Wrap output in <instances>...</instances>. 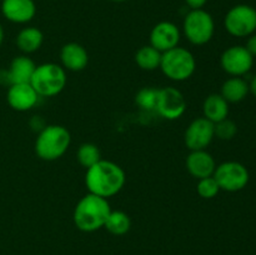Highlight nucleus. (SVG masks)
I'll return each mask as SVG.
<instances>
[{"mask_svg": "<svg viewBox=\"0 0 256 255\" xmlns=\"http://www.w3.org/2000/svg\"><path fill=\"white\" fill-rule=\"evenodd\" d=\"M160 69L170 80L184 82L195 72L196 62L190 50L176 46L162 52Z\"/></svg>", "mask_w": 256, "mask_h": 255, "instance_id": "nucleus-5", "label": "nucleus"}, {"mask_svg": "<svg viewBox=\"0 0 256 255\" xmlns=\"http://www.w3.org/2000/svg\"><path fill=\"white\" fill-rule=\"evenodd\" d=\"M249 92L250 86L246 80L242 79V76H232L224 82L220 95L229 104L230 102L235 104V102H242Z\"/></svg>", "mask_w": 256, "mask_h": 255, "instance_id": "nucleus-18", "label": "nucleus"}, {"mask_svg": "<svg viewBox=\"0 0 256 255\" xmlns=\"http://www.w3.org/2000/svg\"><path fill=\"white\" fill-rule=\"evenodd\" d=\"M216 168L214 158L206 150H194L186 158V169L196 179L212 176Z\"/></svg>", "mask_w": 256, "mask_h": 255, "instance_id": "nucleus-15", "label": "nucleus"}, {"mask_svg": "<svg viewBox=\"0 0 256 255\" xmlns=\"http://www.w3.org/2000/svg\"><path fill=\"white\" fill-rule=\"evenodd\" d=\"M66 80L64 68L54 62H45L35 68L30 84L39 96L52 98L64 90Z\"/></svg>", "mask_w": 256, "mask_h": 255, "instance_id": "nucleus-4", "label": "nucleus"}, {"mask_svg": "<svg viewBox=\"0 0 256 255\" xmlns=\"http://www.w3.org/2000/svg\"><path fill=\"white\" fill-rule=\"evenodd\" d=\"M186 110V102L180 90L172 86H165L158 90L155 112L168 120H176Z\"/></svg>", "mask_w": 256, "mask_h": 255, "instance_id": "nucleus-9", "label": "nucleus"}, {"mask_svg": "<svg viewBox=\"0 0 256 255\" xmlns=\"http://www.w3.org/2000/svg\"><path fill=\"white\" fill-rule=\"evenodd\" d=\"M112 208L105 198L89 192L79 200L74 209L75 226L84 232H92L104 228Z\"/></svg>", "mask_w": 256, "mask_h": 255, "instance_id": "nucleus-2", "label": "nucleus"}, {"mask_svg": "<svg viewBox=\"0 0 256 255\" xmlns=\"http://www.w3.org/2000/svg\"><path fill=\"white\" fill-rule=\"evenodd\" d=\"M70 142L72 136L66 128L62 125H45L35 142V152L40 159L52 162L66 152Z\"/></svg>", "mask_w": 256, "mask_h": 255, "instance_id": "nucleus-3", "label": "nucleus"}, {"mask_svg": "<svg viewBox=\"0 0 256 255\" xmlns=\"http://www.w3.org/2000/svg\"><path fill=\"white\" fill-rule=\"evenodd\" d=\"M112 2H125V0H112Z\"/></svg>", "mask_w": 256, "mask_h": 255, "instance_id": "nucleus-31", "label": "nucleus"}, {"mask_svg": "<svg viewBox=\"0 0 256 255\" xmlns=\"http://www.w3.org/2000/svg\"><path fill=\"white\" fill-rule=\"evenodd\" d=\"M60 60L62 68L70 72H82L89 62L86 49L78 42H68L62 48Z\"/></svg>", "mask_w": 256, "mask_h": 255, "instance_id": "nucleus-17", "label": "nucleus"}, {"mask_svg": "<svg viewBox=\"0 0 256 255\" xmlns=\"http://www.w3.org/2000/svg\"><path fill=\"white\" fill-rule=\"evenodd\" d=\"M158 90L155 88H142V90H139L135 96V102L139 105L142 109L148 110V112H152L155 110V105H156L158 100Z\"/></svg>", "mask_w": 256, "mask_h": 255, "instance_id": "nucleus-24", "label": "nucleus"}, {"mask_svg": "<svg viewBox=\"0 0 256 255\" xmlns=\"http://www.w3.org/2000/svg\"><path fill=\"white\" fill-rule=\"evenodd\" d=\"M202 112H204V118L216 124L226 119L229 115V102L220 94H212L204 100Z\"/></svg>", "mask_w": 256, "mask_h": 255, "instance_id": "nucleus-19", "label": "nucleus"}, {"mask_svg": "<svg viewBox=\"0 0 256 255\" xmlns=\"http://www.w3.org/2000/svg\"><path fill=\"white\" fill-rule=\"evenodd\" d=\"M35 68L36 65L30 58H28L26 55H19L12 60L9 69L4 72L5 82H9L10 85L30 82Z\"/></svg>", "mask_w": 256, "mask_h": 255, "instance_id": "nucleus-16", "label": "nucleus"}, {"mask_svg": "<svg viewBox=\"0 0 256 255\" xmlns=\"http://www.w3.org/2000/svg\"><path fill=\"white\" fill-rule=\"evenodd\" d=\"M196 189L198 194L202 198H204V199H212L220 192V188L218 185L216 180L214 179V176H208L204 178V179H199Z\"/></svg>", "mask_w": 256, "mask_h": 255, "instance_id": "nucleus-25", "label": "nucleus"}, {"mask_svg": "<svg viewBox=\"0 0 256 255\" xmlns=\"http://www.w3.org/2000/svg\"><path fill=\"white\" fill-rule=\"evenodd\" d=\"M249 86H250V92H252V94L256 98V74L254 75V78L252 79V82H250Z\"/></svg>", "mask_w": 256, "mask_h": 255, "instance_id": "nucleus-29", "label": "nucleus"}, {"mask_svg": "<svg viewBox=\"0 0 256 255\" xmlns=\"http://www.w3.org/2000/svg\"><path fill=\"white\" fill-rule=\"evenodd\" d=\"M104 228L112 235H124L132 228V220H130L129 215L125 214L124 212H120V210L112 212V210L105 222Z\"/></svg>", "mask_w": 256, "mask_h": 255, "instance_id": "nucleus-22", "label": "nucleus"}, {"mask_svg": "<svg viewBox=\"0 0 256 255\" xmlns=\"http://www.w3.org/2000/svg\"><path fill=\"white\" fill-rule=\"evenodd\" d=\"M212 176L216 180L220 190L229 192H240L250 180L249 170L245 165L238 162H225L218 165Z\"/></svg>", "mask_w": 256, "mask_h": 255, "instance_id": "nucleus-8", "label": "nucleus"}, {"mask_svg": "<svg viewBox=\"0 0 256 255\" xmlns=\"http://www.w3.org/2000/svg\"><path fill=\"white\" fill-rule=\"evenodd\" d=\"M206 2L208 0H185V4H186L192 10L202 9V6H204Z\"/></svg>", "mask_w": 256, "mask_h": 255, "instance_id": "nucleus-28", "label": "nucleus"}, {"mask_svg": "<svg viewBox=\"0 0 256 255\" xmlns=\"http://www.w3.org/2000/svg\"><path fill=\"white\" fill-rule=\"evenodd\" d=\"M215 124L206 118H196L190 122L185 132V144L192 152L204 150L215 138Z\"/></svg>", "mask_w": 256, "mask_h": 255, "instance_id": "nucleus-11", "label": "nucleus"}, {"mask_svg": "<svg viewBox=\"0 0 256 255\" xmlns=\"http://www.w3.org/2000/svg\"><path fill=\"white\" fill-rule=\"evenodd\" d=\"M2 40H4V29H2V24H0V45L2 44Z\"/></svg>", "mask_w": 256, "mask_h": 255, "instance_id": "nucleus-30", "label": "nucleus"}, {"mask_svg": "<svg viewBox=\"0 0 256 255\" xmlns=\"http://www.w3.org/2000/svg\"><path fill=\"white\" fill-rule=\"evenodd\" d=\"M42 42H44V35L35 26L24 28L16 35L18 48L25 54H32L39 50Z\"/></svg>", "mask_w": 256, "mask_h": 255, "instance_id": "nucleus-20", "label": "nucleus"}, {"mask_svg": "<svg viewBox=\"0 0 256 255\" xmlns=\"http://www.w3.org/2000/svg\"><path fill=\"white\" fill-rule=\"evenodd\" d=\"M180 38L182 32L174 22H160L150 32V45L160 52H165L172 48H176Z\"/></svg>", "mask_w": 256, "mask_h": 255, "instance_id": "nucleus-12", "label": "nucleus"}, {"mask_svg": "<svg viewBox=\"0 0 256 255\" xmlns=\"http://www.w3.org/2000/svg\"><path fill=\"white\" fill-rule=\"evenodd\" d=\"M245 48H246L248 52L252 55V56H256V34H252L250 36H248L246 44H245Z\"/></svg>", "mask_w": 256, "mask_h": 255, "instance_id": "nucleus-27", "label": "nucleus"}, {"mask_svg": "<svg viewBox=\"0 0 256 255\" xmlns=\"http://www.w3.org/2000/svg\"><path fill=\"white\" fill-rule=\"evenodd\" d=\"M224 25L232 36H250L256 32V9L246 4L235 5L225 15Z\"/></svg>", "mask_w": 256, "mask_h": 255, "instance_id": "nucleus-7", "label": "nucleus"}, {"mask_svg": "<svg viewBox=\"0 0 256 255\" xmlns=\"http://www.w3.org/2000/svg\"><path fill=\"white\" fill-rule=\"evenodd\" d=\"M39 98V94L35 92V89L32 86L30 82L10 85L6 94L8 104L16 112L30 110L38 104Z\"/></svg>", "mask_w": 256, "mask_h": 255, "instance_id": "nucleus-13", "label": "nucleus"}, {"mask_svg": "<svg viewBox=\"0 0 256 255\" xmlns=\"http://www.w3.org/2000/svg\"><path fill=\"white\" fill-rule=\"evenodd\" d=\"M215 136L222 140H230L236 135L238 126L232 120L224 119L215 124Z\"/></svg>", "mask_w": 256, "mask_h": 255, "instance_id": "nucleus-26", "label": "nucleus"}, {"mask_svg": "<svg viewBox=\"0 0 256 255\" xmlns=\"http://www.w3.org/2000/svg\"><path fill=\"white\" fill-rule=\"evenodd\" d=\"M124 184V170L109 160H99L96 164L86 169L85 185L92 194L108 199L116 195Z\"/></svg>", "mask_w": 256, "mask_h": 255, "instance_id": "nucleus-1", "label": "nucleus"}, {"mask_svg": "<svg viewBox=\"0 0 256 255\" xmlns=\"http://www.w3.org/2000/svg\"><path fill=\"white\" fill-rule=\"evenodd\" d=\"M2 12L9 22L26 24L36 14V6L34 0H2Z\"/></svg>", "mask_w": 256, "mask_h": 255, "instance_id": "nucleus-14", "label": "nucleus"}, {"mask_svg": "<svg viewBox=\"0 0 256 255\" xmlns=\"http://www.w3.org/2000/svg\"><path fill=\"white\" fill-rule=\"evenodd\" d=\"M220 65L232 76H244L254 65V56L242 45H234L225 50L220 58Z\"/></svg>", "mask_w": 256, "mask_h": 255, "instance_id": "nucleus-10", "label": "nucleus"}, {"mask_svg": "<svg viewBox=\"0 0 256 255\" xmlns=\"http://www.w3.org/2000/svg\"><path fill=\"white\" fill-rule=\"evenodd\" d=\"M162 54L159 50L152 48V45H145L142 46L135 54V62H136L138 66L142 68V70H152L160 68V62H162Z\"/></svg>", "mask_w": 256, "mask_h": 255, "instance_id": "nucleus-21", "label": "nucleus"}, {"mask_svg": "<svg viewBox=\"0 0 256 255\" xmlns=\"http://www.w3.org/2000/svg\"><path fill=\"white\" fill-rule=\"evenodd\" d=\"M182 32H184L185 38L192 45H205L214 36V19L212 14L204 9L190 10L185 15Z\"/></svg>", "mask_w": 256, "mask_h": 255, "instance_id": "nucleus-6", "label": "nucleus"}, {"mask_svg": "<svg viewBox=\"0 0 256 255\" xmlns=\"http://www.w3.org/2000/svg\"><path fill=\"white\" fill-rule=\"evenodd\" d=\"M76 158L80 165H82L86 169H89L90 166L96 164L99 160H102L99 148L92 142H85V144L80 145L76 152Z\"/></svg>", "mask_w": 256, "mask_h": 255, "instance_id": "nucleus-23", "label": "nucleus"}]
</instances>
